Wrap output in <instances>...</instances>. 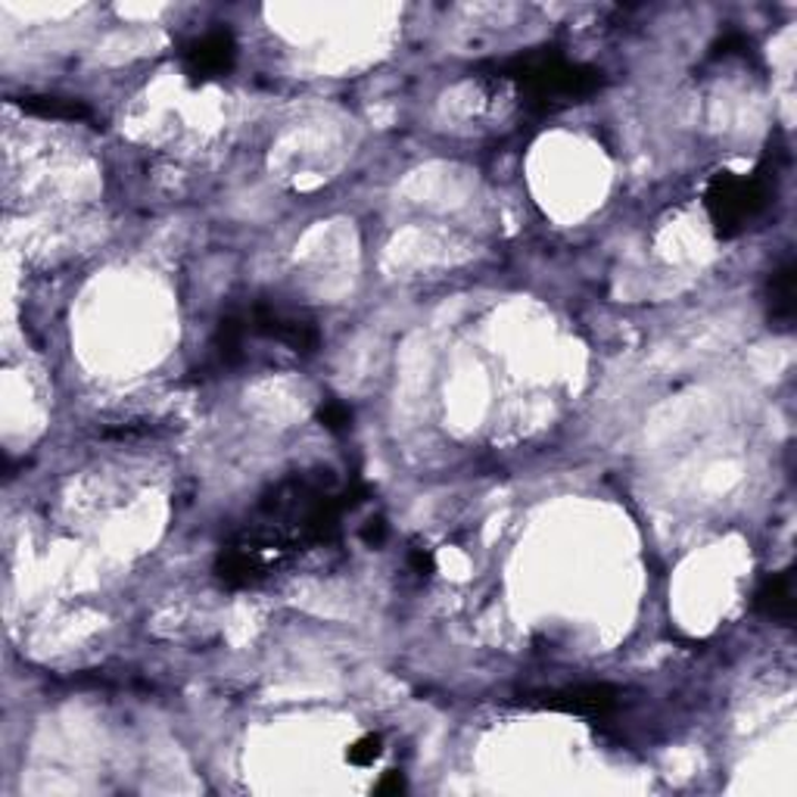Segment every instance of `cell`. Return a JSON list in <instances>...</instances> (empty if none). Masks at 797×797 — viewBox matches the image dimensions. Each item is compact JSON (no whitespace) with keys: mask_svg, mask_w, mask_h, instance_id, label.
Wrapping results in <instances>:
<instances>
[{"mask_svg":"<svg viewBox=\"0 0 797 797\" xmlns=\"http://www.w3.org/2000/svg\"><path fill=\"white\" fill-rule=\"evenodd\" d=\"M769 302V325L776 330H791L795 325V262L785 259L766 283Z\"/></svg>","mask_w":797,"mask_h":797,"instance_id":"cell-6","label":"cell"},{"mask_svg":"<svg viewBox=\"0 0 797 797\" xmlns=\"http://www.w3.org/2000/svg\"><path fill=\"white\" fill-rule=\"evenodd\" d=\"M361 539H365L368 546H383V539H387V524H383V517L368 520V527L361 530Z\"/></svg>","mask_w":797,"mask_h":797,"instance_id":"cell-14","label":"cell"},{"mask_svg":"<svg viewBox=\"0 0 797 797\" xmlns=\"http://www.w3.org/2000/svg\"><path fill=\"white\" fill-rule=\"evenodd\" d=\"M773 197H776V185H769L766 172L748 175V178L717 172L704 188V206L719 237L741 235L769 209Z\"/></svg>","mask_w":797,"mask_h":797,"instance_id":"cell-2","label":"cell"},{"mask_svg":"<svg viewBox=\"0 0 797 797\" xmlns=\"http://www.w3.org/2000/svg\"><path fill=\"white\" fill-rule=\"evenodd\" d=\"M19 107L29 112V116L53 119V122H91V119H94L91 107H84L81 100H72V97L29 94L19 100Z\"/></svg>","mask_w":797,"mask_h":797,"instance_id":"cell-8","label":"cell"},{"mask_svg":"<svg viewBox=\"0 0 797 797\" xmlns=\"http://www.w3.org/2000/svg\"><path fill=\"white\" fill-rule=\"evenodd\" d=\"M318 421H321V427L330 430V434H343V430H349V424H352V411H349V406H343V402L328 399V402H321V408H318Z\"/></svg>","mask_w":797,"mask_h":797,"instance_id":"cell-10","label":"cell"},{"mask_svg":"<svg viewBox=\"0 0 797 797\" xmlns=\"http://www.w3.org/2000/svg\"><path fill=\"white\" fill-rule=\"evenodd\" d=\"M402 788H406V779L399 773H383V779L375 785L377 795H399Z\"/></svg>","mask_w":797,"mask_h":797,"instance_id":"cell-15","label":"cell"},{"mask_svg":"<svg viewBox=\"0 0 797 797\" xmlns=\"http://www.w3.org/2000/svg\"><path fill=\"white\" fill-rule=\"evenodd\" d=\"M408 564H411V570H415V574H421V577H430V574L437 570V561H434V555H430L427 548H411Z\"/></svg>","mask_w":797,"mask_h":797,"instance_id":"cell-13","label":"cell"},{"mask_svg":"<svg viewBox=\"0 0 797 797\" xmlns=\"http://www.w3.org/2000/svg\"><path fill=\"white\" fill-rule=\"evenodd\" d=\"M383 754V741H380V735H365V738H359L352 748H349V764L352 766H371Z\"/></svg>","mask_w":797,"mask_h":797,"instance_id":"cell-11","label":"cell"},{"mask_svg":"<svg viewBox=\"0 0 797 797\" xmlns=\"http://www.w3.org/2000/svg\"><path fill=\"white\" fill-rule=\"evenodd\" d=\"M532 707L555 710V714H577V717H601L617 704V691L610 686H570L558 691L530 695Z\"/></svg>","mask_w":797,"mask_h":797,"instance_id":"cell-5","label":"cell"},{"mask_svg":"<svg viewBox=\"0 0 797 797\" xmlns=\"http://www.w3.org/2000/svg\"><path fill=\"white\" fill-rule=\"evenodd\" d=\"M745 50H750L748 38H745V34L733 32V34H726L717 48H714V57L719 60V57H735V53H745Z\"/></svg>","mask_w":797,"mask_h":797,"instance_id":"cell-12","label":"cell"},{"mask_svg":"<svg viewBox=\"0 0 797 797\" xmlns=\"http://www.w3.org/2000/svg\"><path fill=\"white\" fill-rule=\"evenodd\" d=\"M237 63V41L228 29H216L197 38L185 50V72L190 81H212L228 76Z\"/></svg>","mask_w":797,"mask_h":797,"instance_id":"cell-4","label":"cell"},{"mask_svg":"<svg viewBox=\"0 0 797 797\" xmlns=\"http://www.w3.org/2000/svg\"><path fill=\"white\" fill-rule=\"evenodd\" d=\"M247 333H250V321H247V318H240V315H225V318H221L219 330H216V337H212V352H216L219 365L235 368V365L243 361V340H247Z\"/></svg>","mask_w":797,"mask_h":797,"instance_id":"cell-9","label":"cell"},{"mask_svg":"<svg viewBox=\"0 0 797 797\" xmlns=\"http://www.w3.org/2000/svg\"><path fill=\"white\" fill-rule=\"evenodd\" d=\"M499 79L517 84L524 100L539 110H555L561 103H579L605 84L598 69L567 63L561 53H551V50L524 53V57L501 63Z\"/></svg>","mask_w":797,"mask_h":797,"instance_id":"cell-1","label":"cell"},{"mask_svg":"<svg viewBox=\"0 0 797 797\" xmlns=\"http://www.w3.org/2000/svg\"><path fill=\"white\" fill-rule=\"evenodd\" d=\"M795 589H791V574L785 570V574H776V577H769L757 589L754 595V608L760 610L764 617L769 620H776V624H791V617H795Z\"/></svg>","mask_w":797,"mask_h":797,"instance_id":"cell-7","label":"cell"},{"mask_svg":"<svg viewBox=\"0 0 797 797\" xmlns=\"http://www.w3.org/2000/svg\"><path fill=\"white\" fill-rule=\"evenodd\" d=\"M247 321H250V333L268 337V340L287 346L293 352H302V356L315 352L318 343H321V333H318L312 321L281 312V309H275L268 302H256Z\"/></svg>","mask_w":797,"mask_h":797,"instance_id":"cell-3","label":"cell"}]
</instances>
